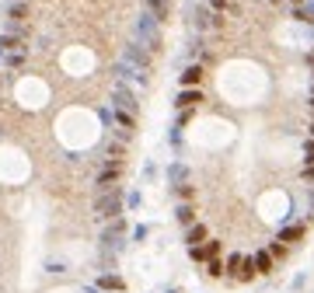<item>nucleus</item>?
I'll return each mask as SVG.
<instances>
[{
  "label": "nucleus",
  "instance_id": "29",
  "mask_svg": "<svg viewBox=\"0 0 314 293\" xmlns=\"http://www.w3.org/2000/svg\"><path fill=\"white\" fill-rule=\"evenodd\" d=\"M0 81H4V77H0Z\"/></svg>",
  "mask_w": 314,
  "mask_h": 293
},
{
  "label": "nucleus",
  "instance_id": "25",
  "mask_svg": "<svg viewBox=\"0 0 314 293\" xmlns=\"http://www.w3.org/2000/svg\"><path fill=\"white\" fill-rule=\"evenodd\" d=\"M300 178H304V181H314V164H307V168L300 171Z\"/></svg>",
  "mask_w": 314,
  "mask_h": 293
},
{
  "label": "nucleus",
  "instance_id": "8",
  "mask_svg": "<svg viewBox=\"0 0 314 293\" xmlns=\"http://www.w3.org/2000/svg\"><path fill=\"white\" fill-rule=\"evenodd\" d=\"M119 175H123V161H105V168L98 171V192H105V189H115Z\"/></svg>",
  "mask_w": 314,
  "mask_h": 293
},
{
  "label": "nucleus",
  "instance_id": "27",
  "mask_svg": "<svg viewBox=\"0 0 314 293\" xmlns=\"http://www.w3.org/2000/svg\"><path fill=\"white\" fill-rule=\"evenodd\" d=\"M307 105H311V108H314V94H311V98H307Z\"/></svg>",
  "mask_w": 314,
  "mask_h": 293
},
{
  "label": "nucleus",
  "instance_id": "13",
  "mask_svg": "<svg viewBox=\"0 0 314 293\" xmlns=\"http://www.w3.org/2000/svg\"><path fill=\"white\" fill-rule=\"evenodd\" d=\"M168 181H171V189H182L185 181H188V168H185L182 161H175V164L168 168Z\"/></svg>",
  "mask_w": 314,
  "mask_h": 293
},
{
  "label": "nucleus",
  "instance_id": "18",
  "mask_svg": "<svg viewBox=\"0 0 314 293\" xmlns=\"http://www.w3.org/2000/svg\"><path fill=\"white\" fill-rule=\"evenodd\" d=\"M175 220H178L182 227H192V224H195V209H192L188 203H182V206L175 209Z\"/></svg>",
  "mask_w": 314,
  "mask_h": 293
},
{
  "label": "nucleus",
  "instance_id": "24",
  "mask_svg": "<svg viewBox=\"0 0 314 293\" xmlns=\"http://www.w3.org/2000/svg\"><path fill=\"white\" fill-rule=\"evenodd\" d=\"M98 116H101V122H105V126H112V119H115V112H112V108H101Z\"/></svg>",
  "mask_w": 314,
  "mask_h": 293
},
{
  "label": "nucleus",
  "instance_id": "19",
  "mask_svg": "<svg viewBox=\"0 0 314 293\" xmlns=\"http://www.w3.org/2000/svg\"><path fill=\"white\" fill-rule=\"evenodd\" d=\"M98 286H101V290H123L126 283H123L119 276H101V279H98Z\"/></svg>",
  "mask_w": 314,
  "mask_h": 293
},
{
  "label": "nucleus",
  "instance_id": "7",
  "mask_svg": "<svg viewBox=\"0 0 314 293\" xmlns=\"http://www.w3.org/2000/svg\"><path fill=\"white\" fill-rule=\"evenodd\" d=\"M112 101H115V108H119V112H136V94H133V88H126L123 81L115 84V91H112Z\"/></svg>",
  "mask_w": 314,
  "mask_h": 293
},
{
  "label": "nucleus",
  "instance_id": "16",
  "mask_svg": "<svg viewBox=\"0 0 314 293\" xmlns=\"http://www.w3.org/2000/svg\"><path fill=\"white\" fill-rule=\"evenodd\" d=\"M251 259H255V269H258V276H269V272H272V255H269V248L255 251Z\"/></svg>",
  "mask_w": 314,
  "mask_h": 293
},
{
  "label": "nucleus",
  "instance_id": "5",
  "mask_svg": "<svg viewBox=\"0 0 314 293\" xmlns=\"http://www.w3.org/2000/svg\"><path fill=\"white\" fill-rule=\"evenodd\" d=\"M123 237H126V220L123 216L108 220V227L101 231V251L105 255H115V251L123 248Z\"/></svg>",
  "mask_w": 314,
  "mask_h": 293
},
{
  "label": "nucleus",
  "instance_id": "30",
  "mask_svg": "<svg viewBox=\"0 0 314 293\" xmlns=\"http://www.w3.org/2000/svg\"><path fill=\"white\" fill-rule=\"evenodd\" d=\"M0 105H4V101H0Z\"/></svg>",
  "mask_w": 314,
  "mask_h": 293
},
{
  "label": "nucleus",
  "instance_id": "28",
  "mask_svg": "<svg viewBox=\"0 0 314 293\" xmlns=\"http://www.w3.org/2000/svg\"><path fill=\"white\" fill-rule=\"evenodd\" d=\"M14 4H25V0H14Z\"/></svg>",
  "mask_w": 314,
  "mask_h": 293
},
{
  "label": "nucleus",
  "instance_id": "11",
  "mask_svg": "<svg viewBox=\"0 0 314 293\" xmlns=\"http://www.w3.org/2000/svg\"><path fill=\"white\" fill-rule=\"evenodd\" d=\"M199 101H203V91H195V88H182V91H178V98H175L178 112H182V108H195Z\"/></svg>",
  "mask_w": 314,
  "mask_h": 293
},
{
  "label": "nucleus",
  "instance_id": "15",
  "mask_svg": "<svg viewBox=\"0 0 314 293\" xmlns=\"http://www.w3.org/2000/svg\"><path fill=\"white\" fill-rule=\"evenodd\" d=\"M300 237H304V224H286V227L280 231L276 241H283V244H297Z\"/></svg>",
  "mask_w": 314,
  "mask_h": 293
},
{
  "label": "nucleus",
  "instance_id": "3",
  "mask_svg": "<svg viewBox=\"0 0 314 293\" xmlns=\"http://www.w3.org/2000/svg\"><path fill=\"white\" fill-rule=\"evenodd\" d=\"M94 213H98V220H115V216L123 213V192H119V189L98 192V196H94Z\"/></svg>",
  "mask_w": 314,
  "mask_h": 293
},
{
  "label": "nucleus",
  "instance_id": "12",
  "mask_svg": "<svg viewBox=\"0 0 314 293\" xmlns=\"http://www.w3.org/2000/svg\"><path fill=\"white\" fill-rule=\"evenodd\" d=\"M25 56H28V46L7 49V53H4V66H7V70H21V66H25Z\"/></svg>",
  "mask_w": 314,
  "mask_h": 293
},
{
  "label": "nucleus",
  "instance_id": "4",
  "mask_svg": "<svg viewBox=\"0 0 314 293\" xmlns=\"http://www.w3.org/2000/svg\"><path fill=\"white\" fill-rule=\"evenodd\" d=\"M227 276L234 279V283H251L255 276H258V269H255V259L251 255H230L227 259Z\"/></svg>",
  "mask_w": 314,
  "mask_h": 293
},
{
  "label": "nucleus",
  "instance_id": "20",
  "mask_svg": "<svg viewBox=\"0 0 314 293\" xmlns=\"http://www.w3.org/2000/svg\"><path fill=\"white\" fill-rule=\"evenodd\" d=\"M7 14H11V21L18 25V21H25V18H28V4H11V11H7Z\"/></svg>",
  "mask_w": 314,
  "mask_h": 293
},
{
  "label": "nucleus",
  "instance_id": "2",
  "mask_svg": "<svg viewBox=\"0 0 314 293\" xmlns=\"http://www.w3.org/2000/svg\"><path fill=\"white\" fill-rule=\"evenodd\" d=\"M223 25V14H217V11H210V4L203 7V4H195V0H192V4H188V28L192 31H206V28H220Z\"/></svg>",
  "mask_w": 314,
  "mask_h": 293
},
{
  "label": "nucleus",
  "instance_id": "10",
  "mask_svg": "<svg viewBox=\"0 0 314 293\" xmlns=\"http://www.w3.org/2000/svg\"><path fill=\"white\" fill-rule=\"evenodd\" d=\"M143 11H150L157 21H168L171 18V0H143Z\"/></svg>",
  "mask_w": 314,
  "mask_h": 293
},
{
  "label": "nucleus",
  "instance_id": "23",
  "mask_svg": "<svg viewBox=\"0 0 314 293\" xmlns=\"http://www.w3.org/2000/svg\"><path fill=\"white\" fill-rule=\"evenodd\" d=\"M210 11H217V14H223V11H227V0H210Z\"/></svg>",
  "mask_w": 314,
  "mask_h": 293
},
{
  "label": "nucleus",
  "instance_id": "6",
  "mask_svg": "<svg viewBox=\"0 0 314 293\" xmlns=\"http://www.w3.org/2000/svg\"><path fill=\"white\" fill-rule=\"evenodd\" d=\"M150 56H154V53H147L136 39H133V42L126 46V53H123V59H126V63H133V66H136V70H143V73H150Z\"/></svg>",
  "mask_w": 314,
  "mask_h": 293
},
{
  "label": "nucleus",
  "instance_id": "9",
  "mask_svg": "<svg viewBox=\"0 0 314 293\" xmlns=\"http://www.w3.org/2000/svg\"><path fill=\"white\" fill-rule=\"evenodd\" d=\"M115 77H119L123 84H126V81H133V84H140V88L147 84V73H143V70H136V66H133V63H126V59H123V63H115Z\"/></svg>",
  "mask_w": 314,
  "mask_h": 293
},
{
  "label": "nucleus",
  "instance_id": "22",
  "mask_svg": "<svg viewBox=\"0 0 314 293\" xmlns=\"http://www.w3.org/2000/svg\"><path fill=\"white\" fill-rule=\"evenodd\" d=\"M304 161H307V164H314V140H307V143H304Z\"/></svg>",
  "mask_w": 314,
  "mask_h": 293
},
{
  "label": "nucleus",
  "instance_id": "21",
  "mask_svg": "<svg viewBox=\"0 0 314 293\" xmlns=\"http://www.w3.org/2000/svg\"><path fill=\"white\" fill-rule=\"evenodd\" d=\"M269 255H272V259H283V255H286V244H283V241H269Z\"/></svg>",
  "mask_w": 314,
  "mask_h": 293
},
{
  "label": "nucleus",
  "instance_id": "26",
  "mask_svg": "<svg viewBox=\"0 0 314 293\" xmlns=\"http://www.w3.org/2000/svg\"><path fill=\"white\" fill-rule=\"evenodd\" d=\"M307 129H311V140H314V122H311V126H307Z\"/></svg>",
  "mask_w": 314,
  "mask_h": 293
},
{
  "label": "nucleus",
  "instance_id": "17",
  "mask_svg": "<svg viewBox=\"0 0 314 293\" xmlns=\"http://www.w3.org/2000/svg\"><path fill=\"white\" fill-rule=\"evenodd\" d=\"M199 81H203V66H199V63L185 66V73H182V88H195Z\"/></svg>",
  "mask_w": 314,
  "mask_h": 293
},
{
  "label": "nucleus",
  "instance_id": "1",
  "mask_svg": "<svg viewBox=\"0 0 314 293\" xmlns=\"http://www.w3.org/2000/svg\"><path fill=\"white\" fill-rule=\"evenodd\" d=\"M133 39L147 53H157V49H161V21H157L150 11H140V18L133 21Z\"/></svg>",
  "mask_w": 314,
  "mask_h": 293
},
{
  "label": "nucleus",
  "instance_id": "14",
  "mask_svg": "<svg viewBox=\"0 0 314 293\" xmlns=\"http://www.w3.org/2000/svg\"><path fill=\"white\" fill-rule=\"evenodd\" d=\"M185 244H188V248L206 244V227H203V224H192V227L185 231Z\"/></svg>",
  "mask_w": 314,
  "mask_h": 293
}]
</instances>
